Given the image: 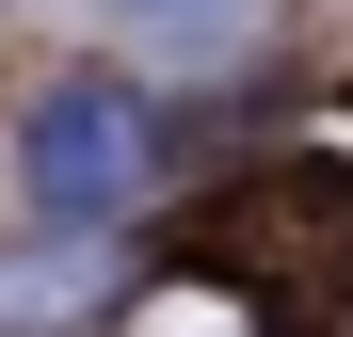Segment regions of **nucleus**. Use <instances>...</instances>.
Instances as JSON below:
<instances>
[{
  "label": "nucleus",
  "instance_id": "obj_1",
  "mask_svg": "<svg viewBox=\"0 0 353 337\" xmlns=\"http://www.w3.org/2000/svg\"><path fill=\"white\" fill-rule=\"evenodd\" d=\"M145 177H161V112H145L129 81H65V96L32 112V193L65 209V225L145 209Z\"/></svg>",
  "mask_w": 353,
  "mask_h": 337
}]
</instances>
